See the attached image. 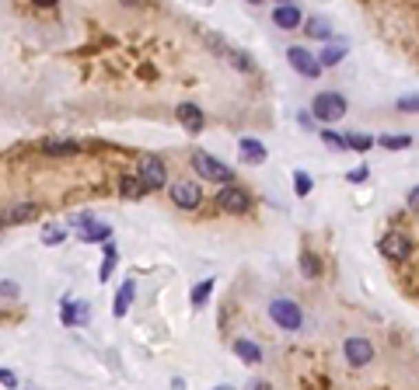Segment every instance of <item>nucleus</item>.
Instances as JSON below:
<instances>
[{
  "label": "nucleus",
  "instance_id": "nucleus-7",
  "mask_svg": "<svg viewBox=\"0 0 419 390\" xmlns=\"http://www.w3.org/2000/svg\"><path fill=\"white\" fill-rule=\"evenodd\" d=\"M248 206H252V199L241 185H224L217 192V209H224V213H245Z\"/></svg>",
  "mask_w": 419,
  "mask_h": 390
},
{
  "label": "nucleus",
  "instance_id": "nucleus-17",
  "mask_svg": "<svg viewBox=\"0 0 419 390\" xmlns=\"http://www.w3.org/2000/svg\"><path fill=\"white\" fill-rule=\"evenodd\" d=\"M35 213H39L35 202H18V206H11V209L4 213V223H25V219H32Z\"/></svg>",
  "mask_w": 419,
  "mask_h": 390
},
{
  "label": "nucleus",
  "instance_id": "nucleus-21",
  "mask_svg": "<svg viewBox=\"0 0 419 390\" xmlns=\"http://www.w3.org/2000/svg\"><path fill=\"white\" fill-rule=\"evenodd\" d=\"M304 28H307V35H311V39H329V35H332L325 18H304Z\"/></svg>",
  "mask_w": 419,
  "mask_h": 390
},
{
  "label": "nucleus",
  "instance_id": "nucleus-38",
  "mask_svg": "<svg viewBox=\"0 0 419 390\" xmlns=\"http://www.w3.org/2000/svg\"><path fill=\"white\" fill-rule=\"evenodd\" d=\"M0 223H4V219H0Z\"/></svg>",
  "mask_w": 419,
  "mask_h": 390
},
{
  "label": "nucleus",
  "instance_id": "nucleus-36",
  "mask_svg": "<svg viewBox=\"0 0 419 390\" xmlns=\"http://www.w3.org/2000/svg\"><path fill=\"white\" fill-rule=\"evenodd\" d=\"M248 390H273V387H269L266 380H252V383H248Z\"/></svg>",
  "mask_w": 419,
  "mask_h": 390
},
{
  "label": "nucleus",
  "instance_id": "nucleus-15",
  "mask_svg": "<svg viewBox=\"0 0 419 390\" xmlns=\"http://www.w3.org/2000/svg\"><path fill=\"white\" fill-rule=\"evenodd\" d=\"M241 157L248 164H262V160H266V143H258L255 136H245L241 140Z\"/></svg>",
  "mask_w": 419,
  "mask_h": 390
},
{
  "label": "nucleus",
  "instance_id": "nucleus-13",
  "mask_svg": "<svg viewBox=\"0 0 419 390\" xmlns=\"http://www.w3.org/2000/svg\"><path fill=\"white\" fill-rule=\"evenodd\" d=\"M109 237H112V227H109V223H98V219H91L88 227L81 230L84 244H109Z\"/></svg>",
  "mask_w": 419,
  "mask_h": 390
},
{
  "label": "nucleus",
  "instance_id": "nucleus-3",
  "mask_svg": "<svg viewBox=\"0 0 419 390\" xmlns=\"http://www.w3.org/2000/svg\"><path fill=\"white\" fill-rule=\"evenodd\" d=\"M311 116L318 119V122H339V119L346 116V98L336 94V91L314 94V101H311Z\"/></svg>",
  "mask_w": 419,
  "mask_h": 390
},
{
  "label": "nucleus",
  "instance_id": "nucleus-37",
  "mask_svg": "<svg viewBox=\"0 0 419 390\" xmlns=\"http://www.w3.org/2000/svg\"><path fill=\"white\" fill-rule=\"evenodd\" d=\"M217 390H231V387H217Z\"/></svg>",
  "mask_w": 419,
  "mask_h": 390
},
{
  "label": "nucleus",
  "instance_id": "nucleus-27",
  "mask_svg": "<svg viewBox=\"0 0 419 390\" xmlns=\"http://www.w3.org/2000/svg\"><path fill=\"white\" fill-rule=\"evenodd\" d=\"M63 241H67V227H45L42 230V244H49V248L52 244H63Z\"/></svg>",
  "mask_w": 419,
  "mask_h": 390
},
{
  "label": "nucleus",
  "instance_id": "nucleus-6",
  "mask_svg": "<svg viewBox=\"0 0 419 390\" xmlns=\"http://www.w3.org/2000/svg\"><path fill=\"white\" fill-rule=\"evenodd\" d=\"M343 356H346V362L349 366H371V359H374V345L367 342V338H360V334H353V338H346V345H343Z\"/></svg>",
  "mask_w": 419,
  "mask_h": 390
},
{
  "label": "nucleus",
  "instance_id": "nucleus-4",
  "mask_svg": "<svg viewBox=\"0 0 419 390\" xmlns=\"http://www.w3.org/2000/svg\"><path fill=\"white\" fill-rule=\"evenodd\" d=\"M287 60H290V67H294L300 77H307V80H314V77L322 74V60H318L314 52H307L304 45H290V49H287Z\"/></svg>",
  "mask_w": 419,
  "mask_h": 390
},
{
  "label": "nucleus",
  "instance_id": "nucleus-34",
  "mask_svg": "<svg viewBox=\"0 0 419 390\" xmlns=\"http://www.w3.org/2000/svg\"><path fill=\"white\" fill-rule=\"evenodd\" d=\"M409 209H412V213H419V185L409 192Z\"/></svg>",
  "mask_w": 419,
  "mask_h": 390
},
{
  "label": "nucleus",
  "instance_id": "nucleus-19",
  "mask_svg": "<svg viewBox=\"0 0 419 390\" xmlns=\"http://www.w3.org/2000/svg\"><path fill=\"white\" fill-rule=\"evenodd\" d=\"M119 192H123V199H140V195H147V188H143V182H140L136 175H130V178H123V185H119Z\"/></svg>",
  "mask_w": 419,
  "mask_h": 390
},
{
  "label": "nucleus",
  "instance_id": "nucleus-11",
  "mask_svg": "<svg viewBox=\"0 0 419 390\" xmlns=\"http://www.w3.org/2000/svg\"><path fill=\"white\" fill-rule=\"evenodd\" d=\"M60 317H63L67 327H84L91 321V307L84 300H63V314Z\"/></svg>",
  "mask_w": 419,
  "mask_h": 390
},
{
  "label": "nucleus",
  "instance_id": "nucleus-10",
  "mask_svg": "<svg viewBox=\"0 0 419 390\" xmlns=\"http://www.w3.org/2000/svg\"><path fill=\"white\" fill-rule=\"evenodd\" d=\"M273 25L283 28V32H294L297 25H304V14H300L297 4H276L273 8Z\"/></svg>",
  "mask_w": 419,
  "mask_h": 390
},
{
  "label": "nucleus",
  "instance_id": "nucleus-28",
  "mask_svg": "<svg viewBox=\"0 0 419 390\" xmlns=\"http://www.w3.org/2000/svg\"><path fill=\"white\" fill-rule=\"evenodd\" d=\"M322 143H329L332 150H346V136H339V133H332V129L322 133Z\"/></svg>",
  "mask_w": 419,
  "mask_h": 390
},
{
  "label": "nucleus",
  "instance_id": "nucleus-33",
  "mask_svg": "<svg viewBox=\"0 0 419 390\" xmlns=\"http://www.w3.org/2000/svg\"><path fill=\"white\" fill-rule=\"evenodd\" d=\"M0 296H18V283H11V279H4V283H0Z\"/></svg>",
  "mask_w": 419,
  "mask_h": 390
},
{
  "label": "nucleus",
  "instance_id": "nucleus-12",
  "mask_svg": "<svg viewBox=\"0 0 419 390\" xmlns=\"http://www.w3.org/2000/svg\"><path fill=\"white\" fill-rule=\"evenodd\" d=\"M178 122L189 129V133H203V126H206V119H203V111H199V105H192V101H182L178 105Z\"/></svg>",
  "mask_w": 419,
  "mask_h": 390
},
{
  "label": "nucleus",
  "instance_id": "nucleus-26",
  "mask_svg": "<svg viewBox=\"0 0 419 390\" xmlns=\"http://www.w3.org/2000/svg\"><path fill=\"white\" fill-rule=\"evenodd\" d=\"M210 293H214V279H203V283H196V286H192V296H189V300H192V307H199Z\"/></svg>",
  "mask_w": 419,
  "mask_h": 390
},
{
  "label": "nucleus",
  "instance_id": "nucleus-23",
  "mask_svg": "<svg viewBox=\"0 0 419 390\" xmlns=\"http://www.w3.org/2000/svg\"><path fill=\"white\" fill-rule=\"evenodd\" d=\"M300 272H304L307 279H318V275H322V261L314 258L311 251H304V254H300Z\"/></svg>",
  "mask_w": 419,
  "mask_h": 390
},
{
  "label": "nucleus",
  "instance_id": "nucleus-20",
  "mask_svg": "<svg viewBox=\"0 0 419 390\" xmlns=\"http://www.w3.org/2000/svg\"><path fill=\"white\" fill-rule=\"evenodd\" d=\"M374 143H378V140H374V136H367V133H349V136H346V147L356 150V153H367Z\"/></svg>",
  "mask_w": 419,
  "mask_h": 390
},
{
  "label": "nucleus",
  "instance_id": "nucleus-16",
  "mask_svg": "<svg viewBox=\"0 0 419 390\" xmlns=\"http://www.w3.org/2000/svg\"><path fill=\"white\" fill-rule=\"evenodd\" d=\"M234 352H238V359H245L248 366H258V362H262V349H258L255 342H248V338H238V342H234Z\"/></svg>",
  "mask_w": 419,
  "mask_h": 390
},
{
  "label": "nucleus",
  "instance_id": "nucleus-9",
  "mask_svg": "<svg viewBox=\"0 0 419 390\" xmlns=\"http://www.w3.org/2000/svg\"><path fill=\"white\" fill-rule=\"evenodd\" d=\"M172 199H175L178 209H196L199 199H203V192H199L196 182H175V185H172Z\"/></svg>",
  "mask_w": 419,
  "mask_h": 390
},
{
  "label": "nucleus",
  "instance_id": "nucleus-18",
  "mask_svg": "<svg viewBox=\"0 0 419 390\" xmlns=\"http://www.w3.org/2000/svg\"><path fill=\"white\" fill-rule=\"evenodd\" d=\"M101 254H105V261H101V272H98V279H101V283H105V279L112 275L116 261H119V251H116V244H105V248H101Z\"/></svg>",
  "mask_w": 419,
  "mask_h": 390
},
{
  "label": "nucleus",
  "instance_id": "nucleus-25",
  "mask_svg": "<svg viewBox=\"0 0 419 390\" xmlns=\"http://www.w3.org/2000/svg\"><path fill=\"white\" fill-rule=\"evenodd\" d=\"M42 150L45 153H77V143L74 140H45Z\"/></svg>",
  "mask_w": 419,
  "mask_h": 390
},
{
  "label": "nucleus",
  "instance_id": "nucleus-30",
  "mask_svg": "<svg viewBox=\"0 0 419 390\" xmlns=\"http://www.w3.org/2000/svg\"><path fill=\"white\" fill-rule=\"evenodd\" d=\"M227 56H231V63H234L238 70H252V60H248L245 52H227Z\"/></svg>",
  "mask_w": 419,
  "mask_h": 390
},
{
  "label": "nucleus",
  "instance_id": "nucleus-32",
  "mask_svg": "<svg viewBox=\"0 0 419 390\" xmlns=\"http://www.w3.org/2000/svg\"><path fill=\"white\" fill-rule=\"evenodd\" d=\"M367 171H371V167H367V164L353 167V171H349V182H367Z\"/></svg>",
  "mask_w": 419,
  "mask_h": 390
},
{
  "label": "nucleus",
  "instance_id": "nucleus-22",
  "mask_svg": "<svg viewBox=\"0 0 419 390\" xmlns=\"http://www.w3.org/2000/svg\"><path fill=\"white\" fill-rule=\"evenodd\" d=\"M343 52H346V42H336V45H329V49H322V67H336L339 60H343Z\"/></svg>",
  "mask_w": 419,
  "mask_h": 390
},
{
  "label": "nucleus",
  "instance_id": "nucleus-5",
  "mask_svg": "<svg viewBox=\"0 0 419 390\" xmlns=\"http://www.w3.org/2000/svg\"><path fill=\"white\" fill-rule=\"evenodd\" d=\"M136 178L143 182V188H147V192H157V188H165V182H168V175H165V164L157 160V157H143V164H140Z\"/></svg>",
  "mask_w": 419,
  "mask_h": 390
},
{
  "label": "nucleus",
  "instance_id": "nucleus-2",
  "mask_svg": "<svg viewBox=\"0 0 419 390\" xmlns=\"http://www.w3.org/2000/svg\"><path fill=\"white\" fill-rule=\"evenodd\" d=\"M192 171L203 175V178H210V182H221V185H238L231 167L224 160H217V157H210L206 150H196L192 153Z\"/></svg>",
  "mask_w": 419,
  "mask_h": 390
},
{
  "label": "nucleus",
  "instance_id": "nucleus-29",
  "mask_svg": "<svg viewBox=\"0 0 419 390\" xmlns=\"http://www.w3.org/2000/svg\"><path fill=\"white\" fill-rule=\"evenodd\" d=\"M294 185H297V195H300V199L311 195V178H307L304 171H294Z\"/></svg>",
  "mask_w": 419,
  "mask_h": 390
},
{
  "label": "nucleus",
  "instance_id": "nucleus-24",
  "mask_svg": "<svg viewBox=\"0 0 419 390\" xmlns=\"http://www.w3.org/2000/svg\"><path fill=\"white\" fill-rule=\"evenodd\" d=\"M378 143H381L385 150H405V147L412 143V136H409V133H391V136H381Z\"/></svg>",
  "mask_w": 419,
  "mask_h": 390
},
{
  "label": "nucleus",
  "instance_id": "nucleus-31",
  "mask_svg": "<svg viewBox=\"0 0 419 390\" xmlns=\"http://www.w3.org/2000/svg\"><path fill=\"white\" fill-rule=\"evenodd\" d=\"M398 108H402V111H419V98H416V94H409V98H398Z\"/></svg>",
  "mask_w": 419,
  "mask_h": 390
},
{
  "label": "nucleus",
  "instance_id": "nucleus-1",
  "mask_svg": "<svg viewBox=\"0 0 419 390\" xmlns=\"http://www.w3.org/2000/svg\"><path fill=\"white\" fill-rule=\"evenodd\" d=\"M269 321H273L276 327H283V331H300V324H304V310H300L297 300H290V296H276V300H269Z\"/></svg>",
  "mask_w": 419,
  "mask_h": 390
},
{
  "label": "nucleus",
  "instance_id": "nucleus-14",
  "mask_svg": "<svg viewBox=\"0 0 419 390\" xmlns=\"http://www.w3.org/2000/svg\"><path fill=\"white\" fill-rule=\"evenodd\" d=\"M133 293H136V283H133V279H126L123 290L116 293V303H112V314H116V317H126V310H130V303H133Z\"/></svg>",
  "mask_w": 419,
  "mask_h": 390
},
{
  "label": "nucleus",
  "instance_id": "nucleus-8",
  "mask_svg": "<svg viewBox=\"0 0 419 390\" xmlns=\"http://www.w3.org/2000/svg\"><path fill=\"white\" fill-rule=\"evenodd\" d=\"M378 251H381L385 258H391V261H402V258L412 251V244H409L405 234H395V230H391V234H385V237L378 241Z\"/></svg>",
  "mask_w": 419,
  "mask_h": 390
},
{
  "label": "nucleus",
  "instance_id": "nucleus-35",
  "mask_svg": "<svg viewBox=\"0 0 419 390\" xmlns=\"http://www.w3.org/2000/svg\"><path fill=\"white\" fill-rule=\"evenodd\" d=\"M0 383H8V387H18V380H14V373H11V369H0Z\"/></svg>",
  "mask_w": 419,
  "mask_h": 390
}]
</instances>
